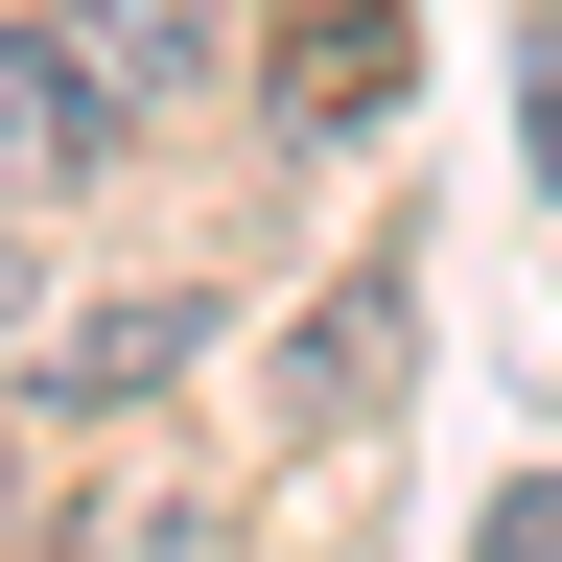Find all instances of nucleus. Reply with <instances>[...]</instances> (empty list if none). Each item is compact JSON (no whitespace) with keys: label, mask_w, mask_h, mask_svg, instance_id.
I'll return each mask as SVG.
<instances>
[{"label":"nucleus","mask_w":562,"mask_h":562,"mask_svg":"<svg viewBox=\"0 0 562 562\" xmlns=\"http://www.w3.org/2000/svg\"><path fill=\"white\" fill-rule=\"evenodd\" d=\"M94 140H117V94H94V70H70L47 24H0V188H70Z\"/></svg>","instance_id":"obj_1"},{"label":"nucleus","mask_w":562,"mask_h":562,"mask_svg":"<svg viewBox=\"0 0 562 562\" xmlns=\"http://www.w3.org/2000/svg\"><path fill=\"white\" fill-rule=\"evenodd\" d=\"M398 305H422V281H398V258H351L328 305H305V375H281V398H305V422H375V398H398Z\"/></svg>","instance_id":"obj_2"},{"label":"nucleus","mask_w":562,"mask_h":562,"mask_svg":"<svg viewBox=\"0 0 562 562\" xmlns=\"http://www.w3.org/2000/svg\"><path fill=\"white\" fill-rule=\"evenodd\" d=\"M47 47L140 117V94H188V70H211V0H47Z\"/></svg>","instance_id":"obj_3"},{"label":"nucleus","mask_w":562,"mask_h":562,"mask_svg":"<svg viewBox=\"0 0 562 562\" xmlns=\"http://www.w3.org/2000/svg\"><path fill=\"white\" fill-rule=\"evenodd\" d=\"M375 94H398V24H375V0L281 24V117H375Z\"/></svg>","instance_id":"obj_4"},{"label":"nucleus","mask_w":562,"mask_h":562,"mask_svg":"<svg viewBox=\"0 0 562 562\" xmlns=\"http://www.w3.org/2000/svg\"><path fill=\"white\" fill-rule=\"evenodd\" d=\"M188 328H211V305H94V328H70V398H165Z\"/></svg>","instance_id":"obj_5"},{"label":"nucleus","mask_w":562,"mask_h":562,"mask_svg":"<svg viewBox=\"0 0 562 562\" xmlns=\"http://www.w3.org/2000/svg\"><path fill=\"white\" fill-rule=\"evenodd\" d=\"M516 117H539V165H562V24H539V70H516Z\"/></svg>","instance_id":"obj_6"},{"label":"nucleus","mask_w":562,"mask_h":562,"mask_svg":"<svg viewBox=\"0 0 562 562\" xmlns=\"http://www.w3.org/2000/svg\"><path fill=\"white\" fill-rule=\"evenodd\" d=\"M492 562H562V492H516V539H492Z\"/></svg>","instance_id":"obj_7"},{"label":"nucleus","mask_w":562,"mask_h":562,"mask_svg":"<svg viewBox=\"0 0 562 562\" xmlns=\"http://www.w3.org/2000/svg\"><path fill=\"white\" fill-rule=\"evenodd\" d=\"M0 305H24V258H0Z\"/></svg>","instance_id":"obj_8"}]
</instances>
